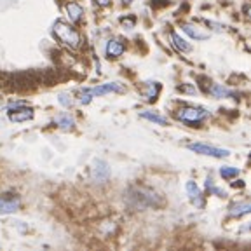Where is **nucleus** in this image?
I'll use <instances>...</instances> for the list:
<instances>
[{
    "label": "nucleus",
    "instance_id": "17",
    "mask_svg": "<svg viewBox=\"0 0 251 251\" xmlns=\"http://www.w3.org/2000/svg\"><path fill=\"white\" fill-rule=\"evenodd\" d=\"M143 119H146V121L150 122H155V124H161V126H166L167 121L164 117H161V115H157V113H152V112H142L140 113Z\"/></svg>",
    "mask_w": 251,
    "mask_h": 251
},
{
    "label": "nucleus",
    "instance_id": "9",
    "mask_svg": "<svg viewBox=\"0 0 251 251\" xmlns=\"http://www.w3.org/2000/svg\"><path fill=\"white\" fill-rule=\"evenodd\" d=\"M161 91V84L159 82H145L142 88V94L146 101H155L159 96Z\"/></svg>",
    "mask_w": 251,
    "mask_h": 251
},
{
    "label": "nucleus",
    "instance_id": "5",
    "mask_svg": "<svg viewBox=\"0 0 251 251\" xmlns=\"http://www.w3.org/2000/svg\"><path fill=\"white\" fill-rule=\"evenodd\" d=\"M21 208V201L14 194H4L0 197V215L14 213Z\"/></svg>",
    "mask_w": 251,
    "mask_h": 251
},
{
    "label": "nucleus",
    "instance_id": "7",
    "mask_svg": "<svg viewBox=\"0 0 251 251\" xmlns=\"http://www.w3.org/2000/svg\"><path fill=\"white\" fill-rule=\"evenodd\" d=\"M124 88H122V84L119 82H110V84H103V86H98V88H92L89 89L91 92V96H103V94H108V92H122Z\"/></svg>",
    "mask_w": 251,
    "mask_h": 251
},
{
    "label": "nucleus",
    "instance_id": "23",
    "mask_svg": "<svg viewBox=\"0 0 251 251\" xmlns=\"http://www.w3.org/2000/svg\"><path fill=\"white\" fill-rule=\"evenodd\" d=\"M94 2H96L98 5H101V7H107V5H110L112 0H94Z\"/></svg>",
    "mask_w": 251,
    "mask_h": 251
},
{
    "label": "nucleus",
    "instance_id": "1",
    "mask_svg": "<svg viewBox=\"0 0 251 251\" xmlns=\"http://www.w3.org/2000/svg\"><path fill=\"white\" fill-rule=\"evenodd\" d=\"M127 202L133 209H145L150 206H161L162 199H161L154 190L150 188H133L127 196Z\"/></svg>",
    "mask_w": 251,
    "mask_h": 251
},
{
    "label": "nucleus",
    "instance_id": "16",
    "mask_svg": "<svg viewBox=\"0 0 251 251\" xmlns=\"http://www.w3.org/2000/svg\"><path fill=\"white\" fill-rule=\"evenodd\" d=\"M251 211V206L248 202H241V204H235L230 208V216H243V215H248Z\"/></svg>",
    "mask_w": 251,
    "mask_h": 251
},
{
    "label": "nucleus",
    "instance_id": "2",
    "mask_svg": "<svg viewBox=\"0 0 251 251\" xmlns=\"http://www.w3.org/2000/svg\"><path fill=\"white\" fill-rule=\"evenodd\" d=\"M53 32H54L56 38H58L61 44H65L70 49H77L80 46V35L73 26H70L65 21H56L54 26H53Z\"/></svg>",
    "mask_w": 251,
    "mask_h": 251
},
{
    "label": "nucleus",
    "instance_id": "21",
    "mask_svg": "<svg viewBox=\"0 0 251 251\" xmlns=\"http://www.w3.org/2000/svg\"><path fill=\"white\" fill-rule=\"evenodd\" d=\"M91 100H92V96H91V92H89V89H84L82 94H80V103H82V105H88Z\"/></svg>",
    "mask_w": 251,
    "mask_h": 251
},
{
    "label": "nucleus",
    "instance_id": "3",
    "mask_svg": "<svg viewBox=\"0 0 251 251\" xmlns=\"http://www.w3.org/2000/svg\"><path fill=\"white\" fill-rule=\"evenodd\" d=\"M208 110L201 108V107H183L176 112V119H180L185 124H199L208 117Z\"/></svg>",
    "mask_w": 251,
    "mask_h": 251
},
{
    "label": "nucleus",
    "instance_id": "22",
    "mask_svg": "<svg viewBox=\"0 0 251 251\" xmlns=\"http://www.w3.org/2000/svg\"><path fill=\"white\" fill-rule=\"evenodd\" d=\"M59 103L65 105V107H70V105H72V100H68V96L61 94V96H59Z\"/></svg>",
    "mask_w": 251,
    "mask_h": 251
},
{
    "label": "nucleus",
    "instance_id": "14",
    "mask_svg": "<svg viewBox=\"0 0 251 251\" xmlns=\"http://www.w3.org/2000/svg\"><path fill=\"white\" fill-rule=\"evenodd\" d=\"M54 122L59 126V127H61V129H65V131L72 129V127L75 126V121H73L70 115H67V113H61V115H58V117L54 119Z\"/></svg>",
    "mask_w": 251,
    "mask_h": 251
},
{
    "label": "nucleus",
    "instance_id": "19",
    "mask_svg": "<svg viewBox=\"0 0 251 251\" xmlns=\"http://www.w3.org/2000/svg\"><path fill=\"white\" fill-rule=\"evenodd\" d=\"M220 175L223 176V178H227V180H230V178H235V176L239 175V169L237 167H230V166H225L220 169Z\"/></svg>",
    "mask_w": 251,
    "mask_h": 251
},
{
    "label": "nucleus",
    "instance_id": "8",
    "mask_svg": "<svg viewBox=\"0 0 251 251\" xmlns=\"http://www.w3.org/2000/svg\"><path fill=\"white\" fill-rule=\"evenodd\" d=\"M32 117H34V110L28 108V107H18V108H14L13 112L9 113V119L13 122H25L30 121Z\"/></svg>",
    "mask_w": 251,
    "mask_h": 251
},
{
    "label": "nucleus",
    "instance_id": "24",
    "mask_svg": "<svg viewBox=\"0 0 251 251\" xmlns=\"http://www.w3.org/2000/svg\"><path fill=\"white\" fill-rule=\"evenodd\" d=\"M122 2H124V4H131V2H133V0H122Z\"/></svg>",
    "mask_w": 251,
    "mask_h": 251
},
{
    "label": "nucleus",
    "instance_id": "18",
    "mask_svg": "<svg viewBox=\"0 0 251 251\" xmlns=\"http://www.w3.org/2000/svg\"><path fill=\"white\" fill-rule=\"evenodd\" d=\"M209 91H211V94L216 98H227V96H232V92L229 91V89L222 88V86H218V84H215V86H211L209 88Z\"/></svg>",
    "mask_w": 251,
    "mask_h": 251
},
{
    "label": "nucleus",
    "instance_id": "13",
    "mask_svg": "<svg viewBox=\"0 0 251 251\" xmlns=\"http://www.w3.org/2000/svg\"><path fill=\"white\" fill-rule=\"evenodd\" d=\"M183 32L187 35H190L192 38H196V40H206V38L209 37L208 34H202L201 30L197 28V26H194V25H183Z\"/></svg>",
    "mask_w": 251,
    "mask_h": 251
},
{
    "label": "nucleus",
    "instance_id": "12",
    "mask_svg": "<svg viewBox=\"0 0 251 251\" xmlns=\"http://www.w3.org/2000/svg\"><path fill=\"white\" fill-rule=\"evenodd\" d=\"M67 13H68V18H70V21L77 23V21H80V18H82L84 11H82V7H80L79 4H75V2H70V4L67 5Z\"/></svg>",
    "mask_w": 251,
    "mask_h": 251
},
{
    "label": "nucleus",
    "instance_id": "11",
    "mask_svg": "<svg viewBox=\"0 0 251 251\" xmlns=\"http://www.w3.org/2000/svg\"><path fill=\"white\" fill-rule=\"evenodd\" d=\"M124 44H122L119 38H112V40L107 44V56L108 58H119V56L124 53Z\"/></svg>",
    "mask_w": 251,
    "mask_h": 251
},
{
    "label": "nucleus",
    "instance_id": "15",
    "mask_svg": "<svg viewBox=\"0 0 251 251\" xmlns=\"http://www.w3.org/2000/svg\"><path fill=\"white\" fill-rule=\"evenodd\" d=\"M171 40H173V46L178 51H181V53H188V51H190V44H187V42L178 34H175V32H171Z\"/></svg>",
    "mask_w": 251,
    "mask_h": 251
},
{
    "label": "nucleus",
    "instance_id": "20",
    "mask_svg": "<svg viewBox=\"0 0 251 251\" xmlns=\"http://www.w3.org/2000/svg\"><path fill=\"white\" fill-rule=\"evenodd\" d=\"M206 187H208V190H211V192H213L215 196H218V197H223V196H225V192H223V190H220V188L213 187V180H208Z\"/></svg>",
    "mask_w": 251,
    "mask_h": 251
},
{
    "label": "nucleus",
    "instance_id": "10",
    "mask_svg": "<svg viewBox=\"0 0 251 251\" xmlns=\"http://www.w3.org/2000/svg\"><path fill=\"white\" fill-rule=\"evenodd\" d=\"M187 192H188V197H190V201H192L197 208H202V206H204L201 190H199V187H197L194 181H188L187 183Z\"/></svg>",
    "mask_w": 251,
    "mask_h": 251
},
{
    "label": "nucleus",
    "instance_id": "6",
    "mask_svg": "<svg viewBox=\"0 0 251 251\" xmlns=\"http://www.w3.org/2000/svg\"><path fill=\"white\" fill-rule=\"evenodd\" d=\"M91 176H92V180L96 181V183H105V181L108 180V176H110L108 164L105 162V161H96L94 166H92Z\"/></svg>",
    "mask_w": 251,
    "mask_h": 251
},
{
    "label": "nucleus",
    "instance_id": "4",
    "mask_svg": "<svg viewBox=\"0 0 251 251\" xmlns=\"http://www.w3.org/2000/svg\"><path fill=\"white\" fill-rule=\"evenodd\" d=\"M188 150H192V152H196V154H201V155L216 157V159H223V157L229 155V150H225V148H218V146L204 145V143H190V145H188Z\"/></svg>",
    "mask_w": 251,
    "mask_h": 251
}]
</instances>
